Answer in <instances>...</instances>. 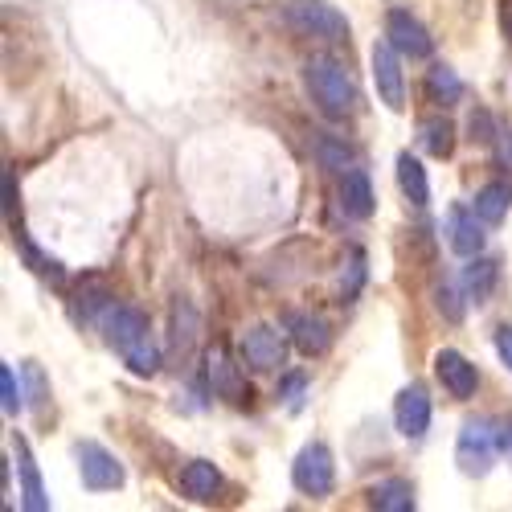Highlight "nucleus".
Instances as JSON below:
<instances>
[{"label":"nucleus","instance_id":"obj_1","mask_svg":"<svg viewBox=\"0 0 512 512\" xmlns=\"http://www.w3.org/2000/svg\"><path fill=\"white\" fill-rule=\"evenodd\" d=\"M103 332H107V345L119 349L123 365L132 373L152 377L160 369V349L152 345V328H148L144 312H136V308H111L107 320H103Z\"/></svg>","mask_w":512,"mask_h":512},{"label":"nucleus","instance_id":"obj_2","mask_svg":"<svg viewBox=\"0 0 512 512\" xmlns=\"http://www.w3.org/2000/svg\"><path fill=\"white\" fill-rule=\"evenodd\" d=\"M304 82H308V91H312V103H316L328 119L353 115V107H357V87H353V74L340 66L336 58H328V54L308 58V62H304Z\"/></svg>","mask_w":512,"mask_h":512},{"label":"nucleus","instance_id":"obj_3","mask_svg":"<svg viewBox=\"0 0 512 512\" xmlns=\"http://www.w3.org/2000/svg\"><path fill=\"white\" fill-rule=\"evenodd\" d=\"M283 21L300 37H320V41L349 37V21L340 17L328 0H291V5H283Z\"/></svg>","mask_w":512,"mask_h":512},{"label":"nucleus","instance_id":"obj_4","mask_svg":"<svg viewBox=\"0 0 512 512\" xmlns=\"http://www.w3.org/2000/svg\"><path fill=\"white\" fill-rule=\"evenodd\" d=\"M496 451H500V439L488 418L463 422L459 443H455V463L463 467V476H488L496 463Z\"/></svg>","mask_w":512,"mask_h":512},{"label":"nucleus","instance_id":"obj_5","mask_svg":"<svg viewBox=\"0 0 512 512\" xmlns=\"http://www.w3.org/2000/svg\"><path fill=\"white\" fill-rule=\"evenodd\" d=\"M291 484L300 488L304 496H328L332 484H336V463H332V451L324 443H308L291 463Z\"/></svg>","mask_w":512,"mask_h":512},{"label":"nucleus","instance_id":"obj_6","mask_svg":"<svg viewBox=\"0 0 512 512\" xmlns=\"http://www.w3.org/2000/svg\"><path fill=\"white\" fill-rule=\"evenodd\" d=\"M74 459H78V472H82V484L91 492H111V488H123V463L99 447V443H78L74 447Z\"/></svg>","mask_w":512,"mask_h":512},{"label":"nucleus","instance_id":"obj_7","mask_svg":"<svg viewBox=\"0 0 512 512\" xmlns=\"http://www.w3.org/2000/svg\"><path fill=\"white\" fill-rule=\"evenodd\" d=\"M373 82H377V95L390 111H402L406 107V78H402V54L390 46V41H377L373 54Z\"/></svg>","mask_w":512,"mask_h":512},{"label":"nucleus","instance_id":"obj_8","mask_svg":"<svg viewBox=\"0 0 512 512\" xmlns=\"http://www.w3.org/2000/svg\"><path fill=\"white\" fill-rule=\"evenodd\" d=\"M242 357H246V365L271 373V369L287 365V340H283V332H275L271 324H254V328L242 336Z\"/></svg>","mask_w":512,"mask_h":512},{"label":"nucleus","instance_id":"obj_9","mask_svg":"<svg viewBox=\"0 0 512 512\" xmlns=\"http://www.w3.org/2000/svg\"><path fill=\"white\" fill-rule=\"evenodd\" d=\"M386 41L402 54V58H426L431 54V33H426V25L418 17H410L406 9H390L386 17Z\"/></svg>","mask_w":512,"mask_h":512},{"label":"nucleus","instance_id":"obj_10","mask_svg":"<svg viewBox=\"0 0 512 512\" xmlns=\"http://www.w3.org/2000/svg\"><path fill=\"white\" fill-rule=\"evenodd\" d=\"M435 373H439V381H443V390L451 394V398H472L476 394V386H480V373H476V365L467 361L463 353H455V349H439L435 353Z\"/></svg>","mask_w":512,"mask_h":512},{"label":"nucleus","instance_id":"obj_11","mask_svg":"<svg viewBox=\"0 0 512 512\" xmlns=\"http://www.w3.org/2000/svg\"><path fill=\"white\" fill-rule=\"evenodd\" d=\"M394 422H398V435L406 439H422L426 426H431V398H426L422 386H406L394 402Z\"/></svg>","mask_w":512,"mask_h":512},{"label":"nucleus","instance_id":"obj_12","mask_svg":"<svg viewBox=\"0 0 512 512\" xmlns=\"http://www.w3.org/2000/svg\"><path fill=\"white\" fill-rule=\"evenodd\" d=\"M447 242L455 254H463V259H476V254L484 250V226H480V213L472 209H451L447 218Z\"/></svg>","mask_w":512,"mask_h":512},{"label":"nucleus","instance_id":"obj_13","mask_svg":"<svg viewBox=\"0 0 512 512\" xmlns=\"http://www.w3.org/2000/svg\"><path fill=\"white\" fill-rule=\"evenodd\" d=\"M373 185H369V177L361 173V168H349L345 177H340V209L349 213V218H357V222H365L369 213H373Z\"/></svg>","mask_w":512,"mask_h":512},{"label":"nucleus","instance_id":"obj_14","mask_svg":"<svg viewBox=\"0 0 512 512\" xmlns=\"http://www.w3.org/2000/svg\"><path fill=\"white\" fill-rule=\"evenodd\" d=\"M291 345L304 357H320L332 345V328L320 316H291Z\"/></svg>","mask_w":512,"mask_h":512},{"label":"nucleus","instance_id":"obj_15","mask_svg":"<svg viewBox=\"0 0 512 512\" xmlns=\"http://www.w3.org/2000/svg\"><path fill=\"white\" fill-rule=\"evenodd\" d=\"M218 488H222V472H218V467H213L209 459H193V463H185V472H181V492H185L189 500L205 504V500L218 496Z\"/></svg>","mask_w":512,"mask_h":512},{"label":"nucleus","instance_id":"obj_16","mask_svg":"<svg viewBox=\"0 0 512 512\" xmlns=\"http://www.w3.org/2000/svg\"><path fill=\"white\" fill-rule=\"evenodd\" d=\"M17 467H21V504L29 508V512H46L50 508V496H46V488H41V476H37V463H33V455H29V443L25 439H17Z\"/></svg>","mask_w":512,"mask_h":512},{"label":"nucleus","instance_id":"obj_17","mask_svg":"<svg viewBox=\"0 0 512 512\" xmlns=\"http://www.w3.org/2000/svg\"><path fill=\"white\" fill-rule=\"evenodd\" d=\"M398 189L406 193V201L410 205H426L431 201V181H426V168H422V160L418 156H410V152H402L398 156Z\"/></svg>","mask_w":512,"mask_h":512},{"label":"nucleus","instance_id":"obj_18","mask_svg":"<svg viewBox=\"0 0 512 512\" xmlns=\"http://www.w3.org/2000/svg\"><path fill=\"white\" fill-rule=\"evenodd\" d=\"M512 209V185L508 181H488L480 193H476V213L484 226H500Z\"/></svg>","mask_w":512,"mask_h":512},{"label":"nucleus","instance_id":"obj_19","mask_svg":"<svg viewBox=\"0 0 512 512\" xmlns=\"http://www.w3.org/2000/svg\"><path fill=\"white\" fill-rule=\"evenodd\" d=\"M418 144H422V152H431V156L447 160L451 148H455V127H451V119H443V115H426V119L418 123Z\"/></svg>","mask_w":512,"mask_h":512},{"label":"nucleus","instance_id":"obj_20","mask_svg":"<svg viewBox=\"0 0 512 512\" xmlns=\"http://www.w3.org/2000/svg\"><path fill=\"white\" fill-rule=\"evenodd\" d=\"M496 275H500V263L496 259H476L467 263V271H463V287H467V295H472L476 304H484L488 295H492V287H496Z\"/></svg>","mask_w":512,"mask_h":512},{"label":"nucleus","instance_id":"obj_21","mask_svg":"<svg viewBox=\"0 0 512 512\" xmlns=\"http://www.w3.org/2000/svg\"><path fill=\"white\" fill-rule=\"evenodd\" d=\"M369 500H373V508H381V512H410L414 508V488H410V480H381L373 492H369Z\"/></svg>","mask_w":512,"mask_h":512},{"label":"nucleus","instance_id":"obj_22","mask_svg":"<svg viewBox=\"0 0 512 512\" xmlns=\"http://www.w3.org/2000/svg\"><path fill=\"white\" fill-rule=\"evenodd\" d=\"M426 91H431V99L435 103H443V107H451V103H459L463 99V82H459V74L451 70V66H431V74H426Z\"/></svg>","mask_w":512,"mask_h":512},{"label":"nucleus","instance_id":"obj_23","mask_svg":"<svg viewBox=\"0 0 512 512\" xmlns=\"http://www.w3.org/2000/svg\"><path fill=\"white\" fill-rule=\"evenodd\" d=\"M209 377H213V390L226 394V398H238L242 394V381L234 373V365L226 361V353H213L209 357Z\"/></svg>","mask_w":512,"mask_h":512},{"label":"nucleus","instance_id":"obj_24","mask_svg":"<svg viewBox=\"0 0 512 512\" xmlns=\"http://www.w3.org/2000/svg\"><path fill=\"white\" fill-rule=\"evenodd\" d=\"M316 156H320L324 168H336V173H349L353 160H357L349 144H336V140H320V144H316Z\"/></svg>","mask_w":512,"mask_h":512},{"label":"nucleus","instance_id":"obj_25","mask_svg":"<svg viewBox=\"0 0 512 512\" xmlns=\"http://www.w3.org/2000/svg\"><path fill=\"white\" fill-rule=\"evenodd\" d=\"M0 406H5V414L13 418V414H21V386H17V373H13V365H0Z\"/></svg>","mask_w":512,"mask_h":512},{"label":"nucleus","instance_id":"obj_26","mask_svg":"<svg viewBox=\"0 0 512 512\" xmlns=\"http://www.w3.org/2000/svg\"><path fill=\"white\" fill-rule=\"evenodd\" d=\"M467 127H472V140H480V144H492L496 140V123H492V115L488 111H472V123H467Z\"/></svg>","mask_w":512,"mask_h":512},{"label":"nucleus","instance_id":"obj_27","mask_svg":"<svg viewBox=\"0 0 512 512\" xmlns=\"http://www.w3.org/2000/svg\"><path fill=\"white\" fill-rule=\"evenodd\" d=\"M300 394H304V373H287V377H283L279 398H287V406H291V410H300V402H304Z\"/></svg>","mask_w":512,"mask_h":512},{"label":"nucleus","instance_id":"obj_28","mask_svg":"<svg viewBox=\"0 0 512 512\" xmlns=\"http://www.w3.org/2000/svg\"><path fill=\"white\" fill-rule=\"evenodd\" d=\"M439 312H447V320H463V304L455 300V287L451 283L439 287Z\"/></svg>","mask_w":512,"mask_h":512},{"label":"nucleus","instance_id":"obj_29","mask_svg":"<svg viewBox=\"0 0 512 512\" xmlns=\"http://www.w3.org/2000/svg\"><path fill=\"white\" fill-rule=\"evenodd\" d=\"M496 156H500V164H508L512 168V127H496Z\"/></svg>","mask_w":512,"mask_h":512},{"label":"nucleus","instance_id":"obj_30","mask_svg":"<svg viewBox=\"0 0 512 512\" xmlns=\"http://www.w3.org/2000/svg\"><path fill=\"white\" fill-rule=\"evenodd\" d=\"M496 353H500L504 365L512 369V328H500V332H496Z\"/></svg>","mask_w":512,"mask_h":512},{"label":"nucleus","instance_id":"obj_31","mask_svg":"<svg viewBox=\"0 0 512 512\" xmlns=\"http://www.w3.org/2000/svg\"><path fill=\"white\" fill-rule=\"evenodd\" d=\"M25 373H29V386H33V402H41V398H46V381H41V369L29 361Z\"/></svg>","mask_w":512,"mask_h":512},{"label":"nucleus","instance_id":"obj_32","mask_svg":"<svg viewBox=\"0 0 512 512\" xmlns=\"http://www.w3.org/2000/svg\"><path fill=\"white\" fill-rule=\"evenodd\" d=\"M500 29H504L508 46H512V0H500Z\"/></svg>","mask_w":512,"mask_h":512},{"label":"nucleus","instance_id":"obj_33","mask_svg":"<svg viewBox=\"0 0 512 512\" xmlns=\"http://www.w3.org/2000/svg\"><path fill=\"white\" fill-rule=\"evenodd\" d=\"M5 209H13V173H5Z\"/></svg>","mask_w":512,"mask_h":512}]
</instances>
